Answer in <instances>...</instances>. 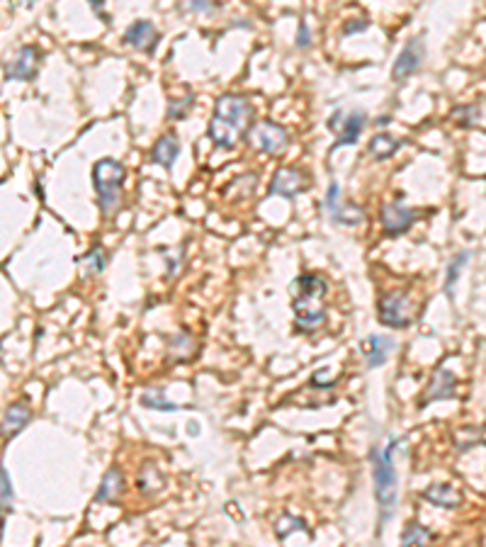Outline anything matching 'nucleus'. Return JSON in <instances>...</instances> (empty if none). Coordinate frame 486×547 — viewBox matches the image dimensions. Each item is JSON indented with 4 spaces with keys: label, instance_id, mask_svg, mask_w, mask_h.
<instances>
[{
    "label": "nucleus",
    "instance_id": "obj_1",
    "mask_svg": "<svg viewBox=\"0 0 486 547\" xmlns=\"http://www.w3.org/2000/svg\"><path fill=\"white\" fill-rule=\"evenodd\" d=\"M250 124H253L250 102L241 95H224L217 100V110L209 124V136L219 149H233L248 134Z\"/></svg>",
    "mask_w": 486,
    "mask_h": 547
},
{
    "label": "nucleus",
    "instance_id": "obj_2",
    "mask_svg": "<svg viewBox=\"0 0 486 547\" xmlns=\"http://www.w3.org/2000/svg\"><path fill=\"white\" fill-rule=\"evenodd\" d=\"M323 297H326V280L319 275H302L297 280L295 316L299 328L314 331L319 323H323V318H326V311L321 306Z\"/></svg>",
    "mask_w": 486,
    "mask_h": 547
},
{
    "label": "nucleus",
    "instance_id": "obj_3",
    "mask_svg": "<svg viewBox=\"0 0 486 547\" xmlns=\"http://www.w3.org/2000/svg\"><path fill=\"white\" fill-rule=\"evenodd\" d=\"M399 446V438H392L389 446L382 450H372V460H375V494L382 508V521H387L394 513L397 506V470H394V450Z\"/></svg>",
    "mask_w": 486,
    "mask_h": 547
},
{
    "label": "nucleus",
    "instance_id": "obj_4",
    "mask_svg": "<svg viewBox=\"0 0 486 547\" xmlns=\"http://www.w3.org/2000/svg\"><path fill=\"white\" fill-rule=\"evenodd\" d=\"M124 166L115 159H103L93 168V183L98 192V202L105 216H112V212L122 202V185H124Z\"/></svg>",
    "mask_w": 486,
    "mask_h": 547
},
{
    "label": "nucleus",
    "instance_id": "obj_5",
    "mask_svg": "<svg viewBox=\"0 0 486 547\" xmlns=\"http://www.w3.org/2000/svg\"><path fill=\"white\" fill-rule=\"evenodd\" d=\"M380 321L384 326L404 328L411 323V306L406 292H387L380 299Z\"/></svg>",
    "mask_w": 486,
    "mask_h": 547
},
{
    "label": "nucleus",
    "instance_id": "obj_6",
    "mask_svg": "<svg viewBox=\"0 0 486 547\" xmlns=\"http://www.w3.org/2000/svg\"><path fill=\"white\" fill-rule=\"evenodd\" d=\"M311 180L304 171H299V168H280V171L275 173L273 183H270V192L290 200V197H297L299 192L307 190Z\"/></svg>",
    "mask_w": 486,
    "mask_h": 547
},
{
    "label": "nucleus",
    "instance_id": "obj_7",
    "mask_svg": "<svg viewBox=\"0 0 486 547\" xmlns=\"http://www.w3.org/2000/svg\"><path fill=\"white\" fill-rule=\"evenodd\" d=\"M41 66V51L37 46H22L17 56L5 66V76L10 81H32Z\"/></svg>",
    "mask_w": 486,
    "mask_h": 547
},
{
    "label": "nucleus",
    "instance_id": "obj_8",
    "mask_svg": "<svg viewBox=\"0 0 486 547\" xmlns=\"http://www.w3.org/2000/svg\"><path fill=\"white\" fill-rule=\"evenodd\" d=\"M253 141L260 151H265L270 156H280L287 151V131L278 127L275 122H258L253 127Z\"/></svg>",
    "mask_w": 486,
    "mask_h": 547
},
{
    "label": "nucleus",
    "instance_id": "obj_9",
    "mask_svg": "<svg viewBox=\"0 0 486 547\" xmlns=\"http://www.w3.org/2000/svg\"><path fill=\"white\" fill-rule=\"evenodd\" d=\"M413 219H416V214L409 207H401V204H384L382 207V226L384 234H389V236L406 234L411 229Z\"/></svg>",
    "mask_w": 486,
    "mask_h": 547
},
{
    "label": "nucleus",
    "instance_id": "obj_10",
    "mask_svg": "<svg viewBox=\"0 0 486 547\" xmlns=\"http://www.w3.org/2000/svg\"><path fill=\"white\" fill-rule=\"evenodd\" d=\"M29 421H32V408H29V404L27 401H15V404L8 406L3 421H0V436H3L5 441H10L17 433L25 431Z\"/></svg>",
    "mask_w": 486,
    "mask_h": 547
},
{
    "label": "nucleus",
    "instance_id": "obj_11",
    "mask_svg": "<svg viewBox=\"0 0 486 547\" xmlns=\"http://www.w3.org/2000/svg\"><path fill=\"white\" fill-rule=\"evenodd\" d=\"M423 61V41L421 39H411L409 44L401 49L397 64H394V71H392V78L394 81H404V78H409L413 71L421 66Z\"/></svg>",
    "mask_w": 486,
    "mask_h": 547
},
{
    "label": "nucleus",
    "instance_id": "obj_12",
    "mask_svg": "<svg viewBox=\"0 0 486 547\" xmlns=\"http://www.w3.org/2000/svg\"><path fill=\"white\" fill-rule=\"evenodd\" d=\"M452 396H455V375L447 368H440L433 375V380H430L428 387H425V392L418 404L425 406V404H430V401L452 399Z\"/></svg>",
    "mask_w": 486,
    "mask_h": 547
},
{
    "label": "nucleus",
    "instance_id": "obj_13",
    "mask_svg": "<svg viewBox=\"0 0 486 547\" xmlns=\"http://www.w3.org/2000/svg\"><path fill=\"white\" fill-rule=\"evenodd\" d=\"M124 41L134 46V49L153 51L156 44H158V32H156V27L148 20H139V22H134V25L127 27V32H124Z\"/></svg>",
    "mask_w": 486,
    "mask_h": 547
},
{
    "label": "nucleus",
    "instance_id": "obj_14",
    "mask_svg": "<svg viewBox=\"0 0 486 547\" xmlns=\"http://www.w3.org/2000/svg\"><path fill=\"white\" fill-rule=\"evenodd\" d=\"M338 200H340L338 185L331 183L326 195V207L333 214V221H338V224H358V221H363V209L353 207V204H340Z\"/></svg>",
    "mask_w": 486,
    "mask_h": 547
},
{
    "label": "nucleus",
    "instance_id": "obj_15",
    "mask_svg": "<svg viewBox=\"0 0 486 547\" xmlns=\"http://www.w3.org/2000/svg\"><path fill=\"white\" fill-rule=\"evenodd\" d=\"M394 348V341L387 336H370L363 341V356L368 360V368H380L387 363L389 351Z\"/></svg>",
    "mask_w": 486,
    "mask_h": 547
},
{
    "label": "nucleus",
    "instance_id": "obj_16",
    "mask_svg": "<svg viewBox=\"0 0 486 547\" xmlns=\"http://www.w3.org/2000/svg\"><path fill=\"white\" fill-rule=\"evenodd\" d=\"M423 498H428L433 506L440 508H457L462 506V494L452 484H430L423 491Z\"/></svg>",
    "mask_w": 486,
    "mask_h": 547
},
{
    "label": "nucleus",
    "instance_id": "obj_17",
    "mask_svg": "<svg viewBox=\"0 0 486 547\" xmlns=\"http://www.w3.org/2000/svg\"><path fill=\"white\" fill-rule=\"evenodd\" d=\"M124 489V477H122V470L119 467H112L110 472L103 477V484H100L98 494H95V501L98 503H115L119 494Z\"/></svg>",
    "mask_w": 486,
    "mask_h": 547
},
{
    "label": "nucleus",
    "instance_id": "obj_18",
    "mask_svg": "<svg viewBox=\"0 0 486 547\" xmlns=\"http://www.w3.org/2000/svg\"><path fill=\"white\" fill-rule=\"evenodd\" d=\"M178 154H180L178 136L176 134H166V136H161L158 144L153 146L151 159H153V164H158V166H163V168H173V164H176V159H178Z\"/></svg>",
    "mask_w": 486,
    "mask_h": 547
},
{
    "label": "nucleus",
    "instance_id": "obj_19",
    "mask_svg": "<svg viewBox=\"0 0 486 547\" xmlns=\"http://www.w3.org/2000/svg\"><path fill=\"white\" fill-rule=\"evenodd\" d=\"M365 127V115L363 112H353L350 117L343 119V129H340V136L338 141H335L333 149L338 146H350V144H355L360 139V131H363Z\"/></svg>",
    "mask_w": 486,
    "mask_h": 547
},
{
    "label": "nucleus",
    "instance_id": "obj_20",
    "mask_svg": "<svg viewBox=\"0 0 486 547\" xmlns=\"http://www.w3.org/2000/svg\"><path fill=\"white\" fill-rule=\"evenodd\" d=\"M401 144H404V141L397 139V136L384 134V131H382V134H377L375 139L370 141V154L375 156L377 161H384V159H389V156L397 151Z\"/></svg>",
    "mask_w": 486,
    "mask_h": 547
},
{
    "label": "nucleus",
    "instance_id": "obj_21",
    "mask_svg": "<svg viewBox=\"0 0 486 547\" xmlns=\"http://www.w3.org/2000/svg\"><path fill=\"white\" fill-rule=\"evenodd\" d=\"M141 404L148 408H156V411H178V404L166 399L163 389H148V392L141 396Z\"/></svg>",
    "mask_w": 486,
    "mask_h": 547
},
{
    "label": "nucleus",
    "instance_id": "obj_22",
    "mask_svg": "<svg viewBox=\"0 0 486 547\" xmlns=\"http://www.w3.org/2000/svg\"><path fill=\"white\" fill-rule=\"evenodd\" d=\"M430 540V533L425 531L423 526H418V523H411V526H406L404 535H401V543L404 545H425Z\"/></svg>",
    "mask_w": 486,
    "mask_h": 547
},
{
    "label": "nucleus",
    "instance_id": "obj_23",
    "mask_svg": "<svg viewBox=\"0 0 486 547\" xmlns=\"http://www.w3.org/2000/svg\"><path fill=\"white\" fill-rule=\"evenodd\" d=\"M13 508V484L5 472V467H0V513Z\"/></svg>",
    "mask_w": 486,
    "mask_h": 547
},
{
    "label": "nucleus",
    "instance_id": "obj_24",
    "mask_svg": "<svg viewBox=\"0 0 486 547\" xmlns=\"http://www.w3.org/2000/svg\"><path fill=\"white\" fill-rule=\"evenodd\" d=\"M105 261H107V258H105V251L100 249V246H95V249L90 251V254H88L86 258H83V263H86L88 270H93V273H103Z\"/></svg>",
    "mask_w": 486,
    "mask_h": 547
},
{
    "label": "nucleus",
    "instance_id": "obj_25",
    "mask_svg": "<svg viewBox=\"0 0 486 547\" xmlns=\"http://www.w3.org/2000/svg\"><path fill=\"white\" fill-rule=\"evenodd\" d=\"M292 531H307V526H304V521H299V518H282L278 523V538L285 540Z\"/></svg>",
    "mask_w": 486,
    "mask_h": 547
},
{
    "label": "nucleus",
    "instance_id": "obj_26",
    "mask_svg": "<svg viewBox=\"0 0 486 547\" xmlns=\"http://www.w3.org/2000/svg\"><path fill=\"white\" fill-rule=\"evenodd\" d=\"M470 261V254H462L460 258H455L452 263H450V268H447V282H445V287H447V292L452 290V285H455V280H457V275H460V270H462V266Z\"/></svg>",
    "mask_w": 486,
    "mask_h": 547
},
{
    "label": "nucleus",
    "instance_id": "obj_27",
    "mask_svg": "<svg viewBox=\"0 0 486 547\" xmlns=\"http://www.w3.org/2000/svg\"><path fill=\"white\" fill-rule=\"evenodd\" d=\"M190 107H192V98H190V95L185 100H173L171 102V117L173 119H183L185 115H188Z\"/></svg>",
    "mask_w": 486,
    "mask_h": 547
},
{
    "label": "nucleus",
    "instance_id": "obj_28",
    "mask_svg": "<svg viewBox=\"0 0 486 547\" xmlns=\"http://www.w3.org/2000/svg\"><path fill=\"white\" fill-rule=\"evenodd\" d=\"M183 8L188 13H205L209 10V0H183Z\"/></svg>",
    "mask_w": 486,
    "mask_h": 547
},
{
    "label": "nucleus",
    "instance_id": "obj_29",
    "mask_svg": "<svg viewBox=\"0 0 486 547\" xmlns=\"http://www.w3.org/2000/svg\"><path fill=\"white\" fill-rule=\"evenodd\" d=\"M363 29H368V20H365V17H358V20L345 22L343 34H355V32H363Z\"/></svg>",
    "mask_w": 486,
    "mask_h": 547
},
{
    "label": "nucleus",
    "instance_id": "obj_30",
    "mask_svg": "<svg viewBox=\"0 0 486 547\" xmlns=\"http://www.w3.org/2000/svg\"><path fill=\"white\" fill-rule=\"evenodd\" d=\"M309 44H311L309 25H307V22H302V25H299V46H302V49H307Z\"/></svg>",
    "mask_w": 486,
    "mask_h": 547
},
{
    "label": "nucleus",
    "instance_id": "obj_31",
    "mask_svg": "<svg viewBox=\"0 0 486 547\" xmlns=\"http://www.w3.org/2000/svg\"><path fill=\"white\" fill-rule=\"evenodd\" d=\"M338 122L343 124V115H340V112H335L333 119H331V122H328V127H331V129H338Z\"/></svg>",
    "mask_w": 486,
    "mask_h": 547
},
{
    "label": "nucleus",
    "instance_id": "obj_32",
    "mask_svg": "<svg viewBox=\"0 0 486 547\" xmlns=\"http://www.w3.org/2000/svg\"><path fill=\"white\" fill-rule=\"evenodd\" d=\"M0 538H3V521H0Z\"/></svg>",
    "mask_w": 486,
    "mask_h": 547
}]
</instances>
